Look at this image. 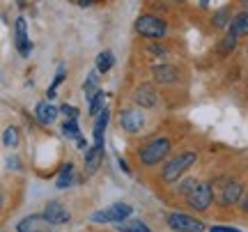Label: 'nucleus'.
<instances>
[{
    "label": "nucleus",
    "instance_id": "f257e3e1",
    "mask_svg": "<svg viewBox=\"0 0 248 232\" xmlns=\"http://www.w3.org/2000/svg\"><path fill=\"white\" fill-rule=\"evenodd\" d=\"M195 161H198V152H182V154H175L172 159L163 166V172H161V179L163 182H168V184H172V182H177L182 175H184L186 170L193 166Z\"/></svg>",
    "mask_w": 248,
    "mask_h": 232
},
{
    "label": "nucleus",
    "instance_id": "f03ea898",
    "mask_svg": "<svg viewBox=\"0 0 248 232\" xmlns=\"http://www.w3.org/2000/svg\"><path fill=\"white\" fill-rule=\"evenodd\" d=\"M170 154V140L168 138H152L150 143H145L138 152V159H140L142 166H156L159 161H163Z\"/></svg>",
    "mask_w": 248,
    "mask_h": 232
},
{
    "label": "nucleus",
    "instance_id": "7ed1b4c3",
    "mask_svg": "<svg viewBox=\"0 0 248 232\" xmlns=\"http://www.w3.org/2000/svg\"><path fill=\"white\" fill-rule=\"evenodd\" d=\"M136 32L147 37V39H159L166 35V21L159 16H152V14L138 16L136 18Z\"/></svg>",
    "mask_w": 248,
    "mask_h": 232
},
{
    "label": "nucleus",
    "instance_id": "20e7f679",
    "mask_svg": "<svg viewBox=\"0 0 248 232\" xmlns=\"http://www.w3.org/2000/svg\"><path fill=\"white\" fill-rule=\"evenodd\" d=\"M131 212L133 209L126 202H115L104 212H94L92 221L94 223H122V221H126V216H131Z\"/></svg>",
    "mask_w": 248,
    "mask_h": 232
},
{
    "label": "nucleus",
    "instance_id": "39448f33",
    "mask_svg": "<svg viewBox=\"0 0 248 232\" xmlns=\"http://www.w3.org/2000/svg\"><path fill=\"white\" fill-rule=\"evenodd\" d=\"M212 200H214V191H212V184H198V186L186 196V202L191 209L195 212H204L212 207Z\"/></svg>",
    "mask_w": 248,
    "mask_h": 232
},
{
    "label": "nucleus",
    "instance_id": "423d86ee",
    "mask_svg": "<svg viewBox=\"0 0 248 232\" xmlns=\"http://www.w3.org/2000/svg\"><path fill=\"white\" fill-rule=\"evenodd\" d=\"M166 221H168L170 230H177V232H202L204 230V223L202 221H198L193 216H186V214H168L166 216Z\"/></svg>",
    "mask_w": 248,
    "mask_h": 232
},
{
    "label": "nucleus",
    "instance_id": "0eeeda50",
    "mask_svg": "<svg viewBox=\"0 0 248 232\" xmlns=\"http://www.w3.org/2000/svg\"><path fill=\"white\" fill-rule=\"evenodd\" d=\"M120 126H122L126 134H138L142 126H145V115H142L138 108H124L122 115H120Z\"/></svg>",
    "mask_w": 248,
    "mask_h": 232
},
{
    "label": "nucleus",
    "instance_id": "6e6552de",
    "mask_svg": "<svg viewBox=\"0 0 248 232\" xmlns=\"http://www.w3.org/2000/svg\"><path fill=\"white\" fill-rule=\"evenodd\" d=\"M42 216H44L51 225H62V223H67V221L71 218L69 209L62 205L60 200H51V202L44 207V214H42Z\"/></svg>",
    "mask_w": 248,
    "mask_h": 232
},
{
    "label": "nucleus",
    "instance_id": "1a4fd4ad",
    "mask_svg": "<svg viewBox=\"0 0 248 232\" xmlns=\"http://www.w3.org/2000/svg\"><path fill=\"white\" fill-rule=\"evenodd\" d=\"M152 76L161 85H175L179 78V72L172 64H156V67H152Z\"/></svg>",
    "mask_w": 248,
    "mask_h": 232
},
{
    "label": "nucleus",
    "instance_id": "9d476101",
    "mask_svg": "<svg viewBox=\"0 0 248 232\" xmlns=\"http://www.w3.org/2000/svg\"><path fill=\"white\" fill-rule=\"evenodd\" d=\"M241 193H244V186H241L239 182H225V186L221 191V198H218V202L223 207H232L237 205L241 200Z\"/></svg>",
    "mask_w": 248,
    "mask_h": 232
},
{
    "label": "nucleus",
    "instance_id": "9b49d317",
    "mask_svg": "<svg viewBox=\"0 0 248 232\" xmlns=\"http://www.w3.org/2000/svg\"><path fill=\"white\" fill-rule=\"evenodd\" d=\"M14 30H16V48L18 53L28 58L30 55V39H28V23L23 16L16 18V23H14Z\"/></svg>",
    "mask_w": 248,
    "mask_h": 232
},
{
    "label": "nucleus",
    "instance_id": "f8f14e48",
    "mask_svg": "<svg viewBox=\"0 0 248 232\" xmlns=\"http://www.w3.org/2000/svg\"><path fill=\"white\" fill-rule=\"evenodd\" d=\"M156 92H154V88H150V85H140V88L133 92V101L138 104L140 108H154L156 106Z\"/></svg>",
    "mask_w": 248,
    "mask_h": 232
},
{
    "label": "nucleus",
    "instance_id": "ddd939ff",
    "mask_svg": "<svg viewBox=\"0 0 248 232\" xmlns=\"http://www.w3.org/2000/svg\"><path fill=\"white\" fill-rule=\"evenodd\" d=\"M48 225L51 223L46 221L44 216H28L16 225V232H46Z\"/></svg>",
    "mask_w": 248,
    "mask_h": 232
},
{
    "label": "nucleus",
    "instance_id": "4468645a",
    "mask_svg": "<svg viewBox=\"0 0 248 232\" xmlns=\"http://www.w3.org/2000/svg\"><path fill=\"white\" fill-rule=\"evenodd\" d=\"M58 108L51 104V101H42V104H37L35 108V117L42 122V124H53L55 120H58Z\"/></svg>",
    "mask_w": 248,
    "mask_h": 232
},
{
    "label": "nucleus",
    "instance_id": "2eb2a0df",
    "mask_svg": "<svg viewBox=\"0 0 248 232\" xmlns=\"http://www.w3.org/2000/svg\"><path fill=\"white\" fill-rule=\"evenodd\" d=\"M101 161H104V145H94V147H90L88 154H85V170H88L90 175H94L101 166Z\"/></svg>",
    "mask_w": 248,
    "mask_h": 232
},
{
    "label": "nucleus",
    "instance_id": "dca6fc26",
    "mask_svg": "<svg viewBox=\"0 0 248 232\" xmlns=\"http://www.w3.org/2000/svg\"><path fill=\"white\" fill-rule=\"evenodd\" d=\"M108 117H110V110H104L101 115H97V122H94V131H92V136H94V145H104V131H106L108 126Z\"/></svg>",
    "mask_w": 248,
    "mask_h": 232
},
{
    "label": "nucleus",
    "instance_id": "f3484780",
    "mask_svg": "<svg viewBox=\"0 0 248 232\" xmlns=\"http://www.w3.org/2000/svg\"><path fill=\"white\" fill-rule=\"evenodd\" d=\"M230 32L232 35H248V12H241V14H237V16L232 18L230 23Z\"/></svg>",
    "mask_w": 248,
    "mask_h": 232
},
{
    "label": "nucleus",
    "instance_id": "a211bd4d",
    "mask_svg": "<svg viewBox=\"0 0 248 232\" xmlns=\"http://www.w3.org/2000/svg\"><path fill=\"white\" fill-rule=\"evenodd\" d=\"M104 101H106V94H104V90H99L94 97L90 99V115H101L106 108H104Z\"/></svg>",
    "mask_w": 248,
    "mask_h": 232
},
{
    "label": "nucleus",
    "instance_id": "6ab92c4d",
    "mask_svg": "<svg viewBox=\"0 0 248 232\" xmlns=\"http://www.w3.org/2000/svg\"><path fill=\"white\" fill-rule=\"evenodd\" d=\"M74 182V166L71 163H67V166H62V170H60V175H58V188H67Z\"/></svg>",
    "mask_w": 248,
    "mask_h": 232
},
{
    "label": "nucleus",
    "instance_id": "aec40b11",
    "mask_svg": "<svg viewBox=\"0 0 248 232\" xmlns=\"http://www.w3.org/2000/svg\"><path fill=\"white\" fill-rule=\"evenodd\" d=\"M113 62H115V58H113V53H110V51H104V53H99V55H97V72H101V74L110 72Z\"/></svg>",
    "mask_w": 248,
    "mask_h": 232
},
{
    "label": "nucleus",
    "instance_id": "412c9836",
    "mask_svg": "<svg viewBox=\"0 0 248 232\" xmlns=\"http://www.w3.org/2000/svg\"><path fill=\"white\" fill-rule=\"evenodd\" d=\"M120 232H152L147 228V223H142V221H122V223H117Z\"/></svg>",
    "mask_w": 248,
    "mask_h": 232
},
{
    "label": "nucleus",
    "instance_id": "4be33fe9",
    "mask_svg": "<svg viewBox=\"0 0 248 232\" xmlns=\"http://www.w3.org/2000/svg\"><path fill=\"white\" fill-rule=\"evenodd\" d=\"M83 90H85V97L92 99L94 94L99 92V80H97V72H92L88 76V80H85V85H83Z\"/></svg>",
    "mask_w": 248,
    "mask_h": 232
},
{
    "label": "nucleus",
    "instance_id": "5701e85b",
    "mask_svg": "<svg viewBox=\"0 0 248 232\" xmlns=\"http://www.w3.org/2000/svg\"><path fill=\"white\" fill-rule=\"evenodd\" d=\"M62 134L67 136V138H71V140H78L80 129H78V124H76V120H67V122L62 124Z\"/></svg>",
    "mask_w": 248,
    "mask_h": 232
},
{
    "label": "nucleus",
    "instance_id": "b1692460",
    "mask_svg": "<svg viewBox=\"0 0 248 232\" xmlns=\"http://www.w3.org/2000/svg\"><path fill=\"white\" fill-rule=\"evenodd\" d=\"M2 143L7 145V147H16L18 145V129L16 126H7V129H5V138H2Z\"/></svg>",
    "mask_w": 248,
    "mask_h": 232
},
{
    "label": "nucleus",
    "instance_id": "393cba45",
    "mask_svg": "<svg viewBox=\"0 0 248 232\" xmlns=\"http://www.w3.org/2000/svg\"><path fill=\"white\" fill-rule=\"evenodd\" d=\"M234 46H237V35H232V32H228V37L223 39L221 53H230V51H234Z\"/></svg>",
    "mask_w": 248,
    "mask_h": 232
},
{
    "label": "nucleus",
    "instance_id": "a878e982",
    "mask_svg": "<svg viewBox=\"0 0 248 232\" xmlns=\"http://www.w3.org/2000/svg\"><path fill=\"white\" fill-rule=\"evenodd\" d=\"M64 72H67V69H64V64H62V67H58V74H55L53 85H51V90H48V97H53V94H55V90H58V85H60L62 78H64Z\"/></svg>",
    "mask_w": 248,
    "mask_h": 232
},
{
    "label": "nucleus",
    "instance_id": "bb28decb",
    "mask_svg": "<svg viewBox=\"0 0 248 232\" xmlns=\"http://www.w3.org/2000/svg\"><path fill=\"white\" fill-rule=\"evenodd\" d=\"M195 186H198V182H195V179H184V182L179 184V191H177V193H182V196H188V193H191Z\"/></svg>",
    "mask_w": 248,
    "mask_h": 232
},
{
    "label": "nucleus",
    "instance_id": "cd10ccee",
    "mask_svg": "<svg viewBox=\"0 0 248 232\" xmlns=\"http://www.w3.org/2000/svg\"><path fill=\"white\" fill-rule=\"evenodd\" d=\"M60 110L64 113V115H67V120H78V108H74V106H69V104H64Z\"/></svg>",
    "mask_w": 248,
    "mask_h": 232
},
{
    "label": "nucleus",
    "instance_id": "c85d7f7f",
    "mask_svg": "<svg viewBox=\"0 0 248 232\" xmlns=\"http://www.w3.org/2000/svg\"><path fill=\"white\" fill-rule=\"evenodd\" d=\"M209 232H241V230H237V228H228V225H214V228H209Z\"/></svg>",
    "mask_w": 248,
    "mask_h": 232
},
{
    "label": "nucleus",
    "instance_id": "c756f323",
    "mask_svg": "<svg viewBox=\"0 0 248 232\" xmlns=\"http://www.w3.org/2000/svg\"><path fill=\"white\" fill-rule=\"evenodd\" d=\"M94 0H78V7H90Z\"/></svg>",
    "mask_w": 248,
    "mask_h": 232
},
{
    "label": "nucleus",
    "instance_id": "7c9ffc66",
    "mask_svg": "<svg viewBox=\"0 0 248 232\" xmlns=\"http://www.w3.org/2000/svg\"><path fill=\"white\" fill-rule=\"evenodd\" d=\"M241 209H244V212H248V193H246V198L241 200Z\"/></svg>",
    "mask_w": 248,
    "mask_h": 232
},
{
    "label": "nucleus",
    "instance_id": "2f4dec72",
    "mask_svg": "<svg viewBox=\"0 0 248 232\" xmlns=\"http://www.w3.org/2000/svg\"><path fill=\"white\" fill-rule=\"evenodd\" d=\"M76 145H78L80 150H85V147H88V145H85V138H78V140H76Z\"/></svg>",
    "mask_w": 248,
    "mask_h": 232
},
{
    "label": "nucleus",
    "instance_id": "473e14b6",
    "mask_svg": "<svg viewBox=\"0 0 248 232\" xmlns=\"http://www.w3.org/2000/svg\"><path fill=\"white\" fill-rule=\"evenodd\" d=\"M120 168H122L124 172H131V170H129V166H126V161H122V159H120Z\"/></svg>",
    "mask_w": 248,
    "mask_h": 232
},
{
    "label": "nucleus",
    "instance_id": "72a5a7b5",
    "mask_svg": "<svg viewBox=\"0 0 248 232\" xmlns=\"http://www.w3.org/2000/svg\"><path fill=\"white\" fill-rule=\"evenodd\" d=\"M200 2H202V5H207V2H209V0H200Z\"/></svg>",
    "mask_w": 248,
    "mask_h": 232
},
{
    "label": "nucleus",
    "instance_id": "f704fd0d",
    "mask_svg": "<svg viewBox=\"0 0 248 232\" xmlns=\"http://www.w3.org/2000/svg\"><path fill=\"white\" fill-rule=\"evenodd\" d=\"M179 2H184V0H179Z\"/></svg>",
    "mask_w": 248,
    "mask_h": 232
}]
</instances>
